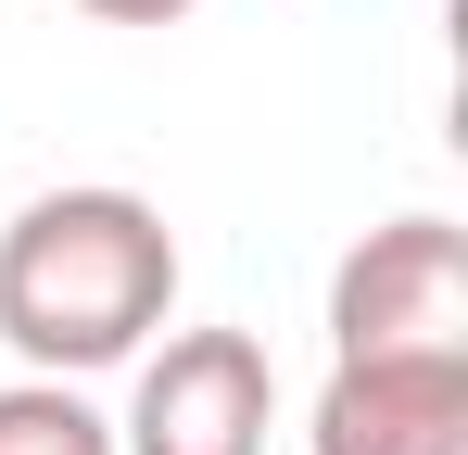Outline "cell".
<instances>
[{"label": "cell", "mask_w": 468, "mask_h": 455, "mask_svg": "<svg viewBox=\"0 0 468 455\" xmlns=\"http://www.w3.org/2000/svg\"><path fill=\"white\" fill-rule=\"evenodd\" d=\"M177 316V240L140 190H38L0 228V342L38 379L127 367Z\"/></svg>", "instance_id": "6da1fadb"}, {"label": "cell", "mask_w": 468, "mask_h": 455, "mask_svg": "<svg viewBox=\"0 0 468 455\" xmlns=\"http://www.w3.org/2000/svg\"><path fill=\"white\" fill-rule=\"evenodd\" d=\"M367 354H468V228L392 216L329 266V367Z\"/></svg>", "instance_id": "7a4b0ae2"}, {"label": "cell", "mask_w": 468, "mask_h": 455, "mask_svg": "<svg viewBox=\"0 0 468 455\" xmlns=\"http://www.w3.org/2000/svg\"><path fill=\"white\" fill-rule=\"evenodd\" d=\"M77 13H101V26H177L190 0H77Z\"/></svg>", "instance_id": "8992f818"}, {"label": "cell", "mask_w": 468, "mask_h": 455, "mask_svg": "<svg viewBox=\"0 0 468 455\" xmlns=\"http://www.w3.org/2000/svg\"><path fill=\"white\" fill-rule=\"evenodd\" d=\"M0 455H114V418L77 379H13L0 392Z\"/></svg>", "instance_id": "5b68a950"}, {"label": "cell", "mask_w": 468, "mask_h": 455, "mask_svg": "<svg viewBox=\"0 0 468 455\" xmlns=\"http://www.w3.org/2000/svg\"><path fill=\"white\" fill-rule=\"evenodd\" d=\"M266 418H279L266 342L253 329H177L127 392L114 455H266Z\"/></svg>", "instance_id": "3957f363"}, {"label": "cell", "mask_w": 468, "mask_h": 455, "mask_svg": "<svg viewBox=\"0 0 468 455\" xmlns=\"http://www.w3.org/2000/svg\"><path fill=\"white\" fill-rule=\"evenodd\" d=\"M304 455H468V354H367L329 367Z\"/></svg>", "instance_id": "277c9868"}]
</instances>
